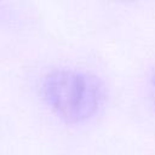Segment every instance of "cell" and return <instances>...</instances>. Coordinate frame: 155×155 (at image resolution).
<instances>
[{"label":"cell","mask_w":155,"mask_h":155,"mask_svg":"<svg viewBox=\"0 0 155 155\" xmlns=\"http://www.w3.org/2000/svg\"><path fill=\"white\" fill-rule=\"evenodd\" d=\"M39 90L45 104L67 122L90 119L104 99L103 87L96 76L69 68L47 71Z\"/></svg>","instance_id":"cell-1"},{"label":"cell","mask_w":155,"mask_h":155,"mask_svg":"<svg viewBox=\"0 0 155 155\" xmlns=\"http://www.w3.org/2000/svg\"><path fill=\"white\" fill-rule=\"evenodd\" d=\"M149 97L155 108V68L153 69L150 78H149Z\"/></svg>","instance_id":"cell-2"}]
</instances>
